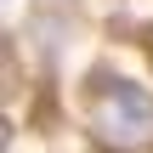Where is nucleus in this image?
Listing matches in <instances>:
<instances>
[{
  "instance_id": "1",
  "label": "nucleus",
  "mask_w": 153,
  "mask_h": 153,
  "mask_svg": "<svg viewBox=\"0 0 153 153\" xmlns=\"http://www.w3.org/2000/svg\"><path fill=\"white\" fill-rule=\"evenodd\" d=\"M91 136L125 153H148L153 148V97L142 85L125 79H102V97L91 102Z\"/></svg>"
}]
</instances>
